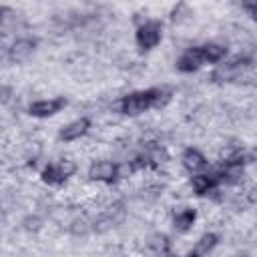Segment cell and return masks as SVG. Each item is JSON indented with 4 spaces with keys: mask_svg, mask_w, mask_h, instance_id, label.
<instances>
[{
    "mask_svg": "<svg viewBox=\"0 0 257 257\" xmlns=\"http://www.w3.org/2000/svg\"><path fill=\"white\" fill-rule=\"evenodd\" d=\"M90 231V225H88V221L86 219H74L72 223H70V233H74V235H86Z\"/></svg>",
    "mask_w": 257,
    "mask_h": 257,
    "instance_id": "cell-16",
    "label": "cell"
},
{
    "mask_svg": "<svg viewBox=\"0 0 257 257\" xmlns=\"http://www.w3.org/2000/svg\"><path fill=\"white\" fill-rule=\"evenodd\" d=\"M88 177L100 183H112L118 177V167L110 161H94L88 169Z\"/></svg>",
    "mask_w": 257,
    "mask_h": 257,
    "instance_id": "cell-3",
    "label": "cell"
},
{
    "mask_svg": "<svg viewBox=\"0 0 257 257\" xmlns=\"http://www.w3.org/2000/svg\"><path fill=\"white\" fill-rule=\"evenodd\" d=\"M147 247H149L151 251L159 253V255H165V253H167V249H169V241H167V237H165V235L155 233V235H151V237H149Z\"/></svg>",
    "mask_w": 257,
    "mask_h": 257,
    "instance_id": "cell-15",
    "label": "cell"
},
{
    "mask_svg": "<svg viewBox=\"0 0 257 257\" xmlns=\"http://www.w3.org/2000/svg\"><path fill=\"white\" fill-rule=\"evenodd\" d=\"M42 181L48 183V185H60L66 181L64 173L58 169V165H48L44 171H42Z\"/></svg>",
    "mask_w": 257,
    "mask_h": 257,
    "instance_id": "cell-14",
    "label": "cell"
},
{
    "mask_svg": "<svg viewBox=\"0 0 257 257\" xmlns=\"http://www.w3.org/2000/svg\"><path fill=\"white\" fill-rule=\"evenodd\" d=\"M247 201H249V203H257V185L249 187V191H247Z\"/></svg>",
    "mask_w": 257,
    "mask_h": 257,
    "instance_id": "cell-20",
    "label": "cell"
},
{
    "mask_svg": "<svg viewBox=\"0 0 257 257\" xmlns=\"http://www.w3.org/2000/svg\"><path fill=\"white\" fill-rule=\"evenodd\" d=\"M217 241H219V237L215 235V233H205V235H201V239L195 243V247L189 251V257H205V255H209V251L217 245Z\"/></svg>",
    "mask_w": 257,
    "mask_h": 257,
    "instance_id": "cell-10",
    "label": "cell"
},
{
    "mask_svg": "<svg viewBox=\"0 0 257 257\" xmlns=\"http://www.w3.org/2000/svg\"><path fill=\"white\" fill-rule=\"evenodd\" d=\"M215 183H217V177H215V175H195V177L191 179V187H193V191H195L197 195L209 193V191L215 187Z\"/></svg>",
    "mask_w": 257,
    "mask_h": 257,
    "instance_id": "cell-11",
    "label": "cell"
},
{
    "mask_svg": "<svg viewBox=\"0 0 257 257\" xmlns=\"http://www.w3.org/2000/svg\"><path fill=\"white\" fill-rule=\"evenodd\" d=\"M203 54H201V46H195V48H189L187 52L181 54V58L177 60V68L181 72H193L197 70L201 64H203Z\"/></svg>",
    "mask_w": 257,
    "mask_h": 257,
    "instance_id": "cell-6",
    "label": "cell"
},
{
    "mask_svg": "<svg viewBox=\"0 0 257 257\" xmlns=\"http://www.w3.org/2000/svg\"><path fill=\"white\" fill-rule=\"evenodd\" d=\"M243 10H245L251 18L257 20V2H245V4H243Z\"/></svg>",
    "mask_w": 257,
    "mask_h": 257,
    "instance_id": "cell-19",
    "label": "cell"
},
{
    "mask_svg": "<svg viewBox=\"0 0 257 257\" xmlns=\"http://www.w3.org/2000/svg\"><path fill=\"white\" fill-rule=\"evenodd\" d=\"M225 52H227V48L221 44H203L201 46V54H203L205 62H219L225 56Z\"/></svg>",
    "mask_w": 257,
    "mask_h": 257,
    "instance_id": "cell-12",
    "label": "cell"
},
{
    "mask_svg": "<svg viewBox=\"0 0 257 257\" xmlns=\"http://www.w3.org/2000/svg\"><path fill=\"white\" fill-rule=\"evenodd\" d=\"M66 100L64 96H58V98H48V100H36L30 104V114L32 116H50V114H56L60 108H64Z\"/></svg>",
    "mask_w": 257,
    "mask_h": 257,
    "instance_id": "cell-5",
    "label": "cell"
},
{
    "mask_svg": "<svg viewBox=\"0 0 257 257\" xmlns=\"http://www.w3.org/2000/svg\"><path fill=\"white\" fill-rule=\"evenodd\" d=\"M34 46H36V42H34L32 38H18V40L8 48V58H10L12 62H22V60H26V58L32 54Z\"/></svg>",
    "mask_w": 257,
    "mask_h": 257,
    "instance_id": "cell-7",
    "label": "cell"
},
{
    "mask_svg": "<svg viewBox=\"0 0 257 257\" xmlns=\"http://www.w3.org/2000/svg\"><path fill=\"white\" fill-rule=\"evenodd\" d=\"M247 66V58H235L227 64H221L215 72H213V80L215 82H229V80H235L239 76V72Z\"/></svg>",
    "mask_w": 257,
    "mask_h": 257,
    "instance_id": "cell-4",
    "label": "cell"
},
{
    "mask_svg": "<svg viewBox=\"0 0 257 257\" xmlns=\"http://www.w3.org/2000/svg\"><path fill=\"white\" fill-rule=\"evenodd\" d=\"M183 167L191 173H199L207 167V159L197 151V149H187L183 153Z\"/></svg>",
    "mask_w": 257,
    "mask_h": 257,
    "instance_id": "cell-9",
    "label": "cell"
},
{
    "mask_svg": "<svg viewBox=\"0 0 257 257\" xmlns=\"http://www.w3.org/2000/svg\"><path fill=\"white\" fill-rule=\"evenodd\" d=\"M88 128H90V120H88V118L72 120L70 124H66V126L60 131V139H62V141H66V143L76 141V139H80Z\"/></svg>",
    "mask_w": 257,
    "mask_h": 257,
    "instance_id": "cell-8",
    "label": "cell"
},
{
    "mask_svg": "<svg viewBox=\"0 0 257 257\" xmlns=\"http://www.w3.org/2000/svg\"><path fill=\"white\" fill-rule=\"evenodd\" d=\"M195 217H197V213H195V209H183V211H179L177 215H175V229H179V231H187V229H191L193 227V223H195Z\"/></svg>",
    "mask_w": 257,
    "mask_h": 257,
    "instance_id": "cell-13",
    "label": "cell"
},
{
    "mask_svg": "<svg viewBox=\"0 0 257 257\" xmlns=\"http://www.w3.org/2000/svg\"><path fill=\"white\" fill-rule=\"evenodd\" d=\"M161 24L155 20H149L137 28V44L143 50H151L161 42Z\"/></svg>",
    "mask_w": 257,
    "mask_h": 257,
    "instance_id": "cell-2",
    "label": "cell"
},
{
    "mask_svg": "<svg viewBox=\"0 0 257 257\" xmlns=\"http://www.w3.org/2000/svg\"><path fill=\"white\" fill-rule=\"evenodd\" d=\"M171 98V92H167L165 88H149V90H139V92H131L126 96H122L120 100V112L128 114V116H137L145 110H149L151 106H161Z\"/></svg>",
    "mask_w": 257,
    "mask_h": 257,
    "instance_id": "cell-1",
    "label": "cell"
},
{
    "mask_svg": "<svg viewBox=\"0 0 257 257\" xmlns=\"http://www.w3.org/2000/svg\"><path fill=\"white\" fill-rule=\"evenodd\" d=\"M56 165H58V169L64 173V177H70V175L76 171V165H74V161H70V159H62V161H58Z\"/></svg>",
    "mask_w": 257,
    "mask_h": 257,
    "instance_id": "cell-17",
    "label": "cell"
},
{
    "mask_svg": "<svg viewBox=\"0 0 257 257\" xmlns=\"http://www.w3.org/2000/svg\"><path fill=\"white\" fill-rule=\"evenodd\" d=\"M40 227H42V221H40L38 217H26V219H24V229H26V231L36 233V231H40Z\"/></svg>",
    "mask_w": 257,
    "mask_h": 257,
    "instance_id": "cell-18",
    "label": "cell"
},
{
    "mask_svg": "<svg viewBox=\"0 0 257 257\" xmlns=\"http://www.w3.org/2000/svg\"><path fill=\"white\" fill-rule=\"evenodd\" d=\"M161 257H177V255H173V253H169V251H167V253H165V255H161Z\"/></svg>",
    "mask_w": 257,
    "mask_h": 257,
    "instance_id": "cell-21",
    "label": "cell"
}]
</instances>
